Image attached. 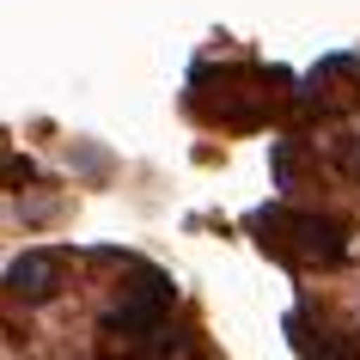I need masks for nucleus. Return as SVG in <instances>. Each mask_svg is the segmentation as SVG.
I'll list each match as a JSON object with an SVG mask.
<instances>
[{"label":"nucleus","mask_w":360,"mask_h":360,"mask_svg":"<svg viewBox=\"0 0 360 360\" xmlns=\"http://www.w3.org/2000/svg\"><path fill=\"white\" fill-rule=\"evenodd\" d=\"M300 354H305V360H360V330H323L318 342L305 336Z\"/></svg>","instance_id":"7ed1b4c3"},{"label":"nucleus","mask_w":360,"mask_h":360,"mask_svg":"<svg viewBox=\"0 0 360 360\" xmlns=\"http://www.w3.org/2000/svg\"><path fill=\"white\" fill-rule=\"evenodd\" d=\"M6 293L25 305H43L61 293V257L56 250H25V257H13L6 263Z\"/></svg>","instance_id":"f03ea898"},{"label":"nucleus","mask_w":360,"mask_h":360,"mask_svg":"<svg viewBox=\"0 0 360 360\" xmlns=\"http://www.w3.org/2000/svg\"><path fill=\"white\" fill-rule=\"evenodd\" d=\"M323 153H330V165H336L342 177H354V184H360V134H330Z\"/></svg>","instance_id":"20e7f679"},{"label":"nucleus","mask_w":360,"mask_h":360,"mask_svg":"<svg viewBox=\"0 0 360 360\" xmlns=\"http://www.w3.org/2000/svg\"><path fill=\"white\" fill-rule=\"evenodd\" d=\"M250 226L263 232L269 250H281L293 263H342L348 257V238H342L336 220L323 214H300V208H263Z\"/></svg>","instance_id":"f257e3e1"}]
</instances>
